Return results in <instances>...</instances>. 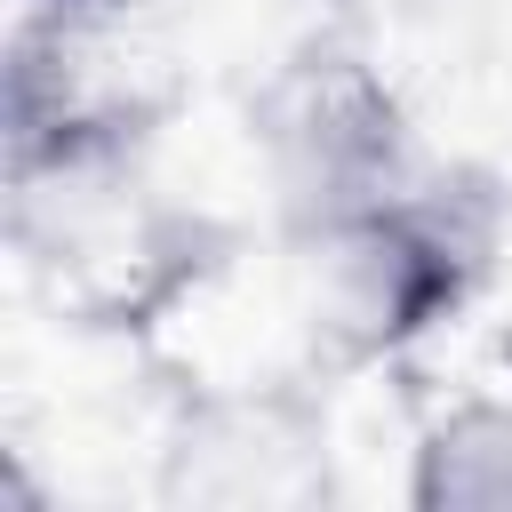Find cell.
Returning a JSON list of instances; mask_svg holds the SVG:
<instances>
[{"label": "cell", "mask_w": 512, "mask_h": 512, "mask_svg": "<svg viewBox=\"0 0 512 512\" xmlns=\"http://www.w3.org/2000/svg\"><path fill=\"white\" fill-rule=\"evenodd\" d=\"M56 8H120V0H56Z\"/></svg>", "instance_id": "obj_1"}]
</instances>
